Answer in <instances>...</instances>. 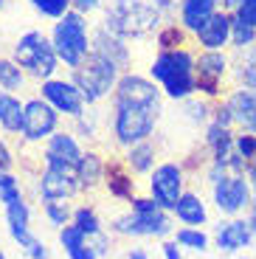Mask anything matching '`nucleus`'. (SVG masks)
Wrapping results in <instances>:
<instances>
[{"mask_svg": "<svg viewBox=\"0 0 256 259\" xmlns=\"http://www.w3.org/2000/svg\"><path fill=\"white\" fill-rule=\"evenodd\" d=\"M110 234L121 240H144V237L169 240L175 234V217L149 194H135L127 211L115 214L110 220Z\"/></svg>", "mask_w": 256, "mask_h": 259, "instance_id": "obj_1", "label": "nucleus"}, {"mask_svg": "<svg viewBox=\"0 0 256 259\" xmlns=\"http://www.w3.org/2000/svg\"><path fill=\"white\" fill-rule=\"evenodd\" d=\"M197 51L189 46L183 48H169V51H158V57L149 65V76L160 84L163 96L172 102H186V99L197 96Z\"/></svg>", "mask_w": 256, "mask_h": 259, "instance_id": "obj_2", "label": "nucleus"}, {"mask_svg": "<svg viewBox=\"0 0 256 259\" xmlns=\"http://www.w3.org/2000/svg\"><path fill=\"white\" fill-rule=\"evenodd\" d=\"M104 9L102 26L121 39H141L160 31V12L152 0H110Z\"/></svg>", "mask_w": 256, "mask_h": 259, "instance_id": "obj_3", "label": "nucleus"}, {"mask_svg": "<svg viewBox=\"0 0 256 259\" xmlns=\"http://www.w3.org/2000/svg\"><path fill=\"white\" fill-rule=\"evenodd\" d=\"M158 104H133V102H113V116H110V133H113L115 147H133L138 141H147L155 136V127L160 121Z\"/></svg>", "mask_w": 256, "mask_h": 259, "instance_id": "obj_4", "label": "nucleus"}, {"mask_svg": "<svg viewBox=\"0 0 256 259\" xmlns=\"http://www.w3.org/2000/svg\"><path fill=\"white\" fill-rule=\"evenodd\" d=\"M9 57H12L14 62L28 73V79L37 82V84L45 82V79H51L54 73H57V68L62 65L57 57V48H54V42H51V34L39 31V28H31V31L20 34V37L14 39Z\"/></svg>", "mask_w": 256, "mask_h": 259, "instance_id": "obj_5", "label": "nucleus"}, {"mask_svg": "<svg viewBox=\"0 0 256 259\" xmlns=\"http://www.w3.org/2000/svg\"><path fill=\"white\" fill-rule=\"evenodd\" d=\"M90 37H93V31L88 26V14L76 12V9H71L65 17L54 20L51 42L57 48V57L65 68H76L79 62L88 59L90 46H93Z\"/></svg>", "mask_w": 256, "mask_h": 259, "instance_id": "obj_6", "label": "nucleus"}, {"mask_svg": "<svg viewBox=\"0 0 256 259\" xmlns=\"http://www.w3.org/2000/svg\"><path fill=\"white\" fill-rule=\"evenodd\" d=\"M121 79V71L115 68L110 59L99 57L90 51L84 62H79L76 68H71V82L79 88V93L84 96L88 104H102L104 99H113L115 84Z\"/></svg>", "mask_w": 256, "mask_h": 259, "instance_id": "obj_7", "label": "nucleus"}, {"mask_svg": "<svg viewBox=\"0 0 256 259\" xmlns=\"http://www.w3.org/2000/svg\"><path fill=\"white\" fill-rule=\"evenodd\" d=\"M194 76H197V96L208 99V102L225 99L228 96L225 79L231 76V57L225 51H200L197 48Z\"/></svg>", "mask_w": 256, "mask_h": 259, "instance_id": "obj_8", "label": "nucleus"}, {"mask_svg": "<svg viewBox=\"0 0 256 259\" xmlns=\"http://www.w3.org/2000/svg\"><path fill=\"white\" fill-rule=\"evenodd\" d=\"M186 183H189V175H186V169L180 161H163L152 169V175L147 178V194L152 197L155 203L172 211L178 206L180 194L186 192Z\"/></svg>", "mask_w": 256, "mask_h": 259, "instance_id": "obj_9", "label": "nucleus"}, {"mask_svg": "<svg viewBox=\"0 0 256 259\" xmlns=\"http://www.w3.org/2000/svg\"><path fill=\"white\" fill-rule=\"evenodd\" d=\"M208 189H211V203L220 217H242L253 203V186L245 175H228Z\"/></svg>", "mask_w": 256, "mask_h": 259, "instance_id": "obj_10", "label": "nucleus"}, {"mask_svg": "<svg viewBox=\"0 0 256 259\" xmlns=\"http://www.w3.org/2000/svg\"><path fill=\"white\" fill-rule=\"evenodd\" d=\"M59 118L62 116H59L39 93L31 99H26V121H23V136H20V141L31 144V147L45 144L59 130Z\"/></svg>", "mask_w": 256, "mask_h": 259, "instance_id": "obj_11", "label": "nucleus"}, {"mask_svg": "<svg viewBox=\"0 0 256 259\" xmlns=\"http://www.w3.org/2000/svg\"><path fill=\"white\" fill-rule=\"evenodd\" d=\"M34 194L42 200H73L82 194V183L76 178V169L65 166H42L34 178Z\"/></svg>", "mask_w": 256, "mask_h": 259, "instance_id": "obj_12", "label": "nucleus"}, {"mask_svg": "<svg viewBox=\"0 0 256 259\" xmlns=\"http://www.w3.org/2000/svg\"><path fill=\"white\" fill-rule=\"evenodd\" d=\"M37 93L51 104L59 116L71 118V121L88 110V102H84V96L79 93V88L71 82V79H57V76L45 79V82L37 84Z\"/></svg>", "mask_w": 256, "mask_h": 259, "instance_id": "obj_13", "label": "nucleus"}, {"mask_svg": "<svg viewBox=\"0 0 256 259\" xmlns=\"http://www.w3.org/2000/svg\"><path fill=\"white\" fill-rule=\"evenodd\" d=\"M39 152H42V166L76 169L79 161H82V155H84V144L79 141V136L73 130H57V133L39 147Z\"/></svg>", "mask_w": 256, "mask_h": 259, "instance_id": "obj_14", "label": "nucleus"}, {"mask_svg": "<svg viewBox=\"0 0 256 259\" xmlns=\"http://www.w3.org/2000/svg\"><path fill=\"white\" fill-rule=\"evenodd\" d=\"M113 102H133V104H158L163 107V91L152 76L127 71L121 73L118 84L113 91Z\"/></svg>", "mask_w": 256, "mask_h": 259, "instance_id": "obj_15", "label": "nucleus"}, {"mask_svg": "<svg viewBox=\"0 0 256 259\" xmlns=\"http://www.w3.org/2000/svg\"><path fill=\"white\" fill-rule=\"evenodd\" d=\"M256 240L248 217H223L220 226L214 228V248L220 253H239L250 248Z\"/></svg>", "mask_w": 256, "mask_h": 259, "instance_id": "obj_16", "label": "nucleus"}, {"mask_svg": "<svg viewBox=\"0 0 256 259\" xmlns=\"http://www.w3.org/2000/svg\"><path fill=\"white\" fill-rule=\"evenodd\" d=\"M231 23H234V12L217 9L194 31V42H197L200 51H225V48H231Z\"/></svg>", "mask_w": 256, "mask_h": 259, "instance_id": "obj_17", "label": "nucleus"}, {"mask_svg": "<svg viewBox=\"0 0 256 259\" xmlns=\"http://www.w3.org/2000/svg\"><path fill=\"white\" fill-rule=\"evenodd\" d=\"M90 51L99 54V57L110 59V62L118 68L121 73L130 71V65H133V54H130V46H127V39L121 37H115L113 31H107L104 26L93 28V37H90Z\"/></svg>", "mask_w": 256, "mask_h": 259, "instance_id": "obj_18", "label": "nucleus"}, {"mask_svg": "<svg viewBox=\"0 0 256 259\" xmlns=\"http://www.w3.org/2000/svg\"><path fill=\"white\" fill-rule=\"evenodd\" d=\"M133 172L127 169V163L121 158H107V169H104V183L102 186L107 189V194L113 200H124L130 203L135 197V181Z\"/></svg>", "mask_w": 256, "mask_h": 259, "instance_id": "obj_19", "label": "nucleus"}, {"mask_svg": "<svg viewBox=\"0 0 256 259\" xmlns=\"http://www.w3.org/2000/svg\"><path fill=\"white\" fill-rule=\"evenodd\" d=\"M234 138H237L234 127H223V124H214V121L205 124L203 147L208 149V161H217L228 166L231 155H234Z\"/></svg>", "mask_w": 256, "mask_h": 259, "instance_id": "obj_20", "label": "nucleus"}, {"mask_svg": "<svg viewBox=\"0 0 256 259\" xmlns=\"http://www.w3.org/2000/svg\"><path fill=\"white\" fill-rule=\"evenodd\" d=\"M172 217L175 223L180 226H192V228H203L208 223V203L203 200V194L194 192V189H186L180 194L178 206L172 208Z\"/></svg>", "mask_w": 256, "mask_h": 259, "instance_id": "obj_21", "label": "nucleus"}, {"mask_svg": "<svg viewBox=\"0 0 256 259\" xmlns=\"http://www.w3.org/2000/svg\"><path fill=\"white\" fill-rule=\"evenodd\" d=\"M225 102H228L231 113H234L237 130L256 133V91H250V88H231Z\"/></svg>", "mask_w": 256, "mask_h": 259, "instance_id": "obj_22", "label": "nucleus"}, {"mask_svg": "<svg viewBox=\"0 0 256 259\" xmlns=\"http://www.w3.org/2000/svg\"><path fill=\"white\" fill-rule=\"evenodd\" d=\"M121 161L127 163V169L133 172L135 178H149L152 175V169L158 166V144H155L152 138L133 144V147L124 149Z\"/></svg>", "mask_w": 256, "mask_h": 259, "instance_id": "obj_23", "label": "nucleus"}, {"mask_svg": "<svg viewBox=\"0 0 256 259\" xmlns=\"http://www.w3.org/2000/svg\"><path fill=\"white\" fill-rule=\"evenodd\" d=\"M104 169H107V158L99 152L96 147H84V155L76 166V178L82 183V192H93L104 183Z\"/></svg>", "mask_w": 256, "mask_h": 259, "instance_id": "obj_24", "label": "nucleus"}, {"mask_svg": "<svg viewBox=\"0 0 256 259\" xmlns=\"http://www.w3.org/2000/svg\"><path fill=\"white\" fill-rule=\"evenodd\" d=\"M23 121H26V102L17 93H6L3 107H0V133L3 136H23Z\"/></svg>", "mask_w": 256, "mask_h": 259, "instance_id": "obj_25", "label": "nucleus"}, {"mask_svg": "<svg viewBox=\"0 0 256 259\" xmlns=\"http://www.w3.org/2000/svg\"><path fill=\"white\" fill-rule=\"evenodd\" d=\"M217 9H220L217 0H180V20L178 23L186 28V31L194 34L205 20L217 12Z\"/></svg>", "mask_w": 256, "mask_h": 259, "instance_id": "obj_26", "label": "nucleus"}, {"mask_svg": "<svg viewBox=\"0 0 256 259\" xmlns=\"http://www.w3.org/2000/svg\"><path fill=\"white\" fill-rule=\"evenodd\" d=\"M231 79H234V88L256 91V46L239 51L237 59H231Z\"/></svg>", "mask_w": 256, "mask_h": 259, "instance_id": "obj_27", "label": "nucleus"}, {"mask_svg": "<svg viewBox=\"0 0 256 259\" xmlns=\"http://www.w3.org/2000/svg\"><path fill=\"white\" fill-rule=\"evenodd\" d=\"M28 82H31L28 73L23 71L12 57H0V88H3V91H6V93H17V96H20V93L28 88Z\"/></svg>", "mask_w": 256, "mask_h": 259, "instance_id": "obj_28", "label": "nucleus"}, {"mask_svg": "<svg viewBox=\"0 0 256 259\" xmlns=\"http://www.w3.org/2000/svg\"><path fill=\"white\" fill-rule=\"evenodd\" d=\"M155 42H158V51L183 48V46H197V42H194V34L186 31L180 23H166V26H160V31L155 34Z\"/></svg>", "mask_w": 256, "mask_h": 259, "instance_id": "obj_29", "label": "nucleus"}, {"mask_svg": "<svg viewBox=\"0 0 256 259\" xmlns=\"http://www.w3.org/2000/svg\"><path fill=\"white\" fill-rule=\"evenodd\" d=\"M172 240L178 242L183 251H197V253H203V251H208V245H211V237L203 231V228H192V226H180V228H175V234H172Z\"/></svg>", "mask_w": 256, "mask_h": 259, "instance_id": "obj_30", "label": "nucleus"}, {"mask_svg": "<svg viewBox=\"0 0 256 259\" xmlns=\"http://www.w3.org/2000/svg\"><path fill=\"white\" fill-rule=\"evenodd\" d=\"M73 226H79L88 237H96V234L104 231V223L99 217L96 206H90V203H82V206H73Z\"/></svg>", "mask_w": 256, "mask_h": 259, "instance_id": "obj_31", "label": "nucleus"}, {"mask_svg": "<svg viewBox=\"0 0 256 259\" xmlns=\"http://www.w3.org/2000/svg\"><path fill=\"white\" fill-rule=\"evenodd\" d=\"M73 133L79 136V141L88 147H96L99 141V110H84L79 118H73Z\"/></svg>", "mask_w": 256, "mask_h": 259, "instance_id": "obj_32", "label": "nucleus"}, {"mask_svg": "<svg viewBox=\"0 0 256 259\" xmlns=\"http://www.w3.org/2000/svg\"><path fill=\"white\" fill-rule=\"evenodd\" d=\"M183 118L192 127H205V124L211 121V102L203 96H192L183 102Z\"/></svg>", "mask_w": 256, "mask_h": 259, "instance_id": "obj_33", "label": "nucleus"}, {"mask_svg": "<svg viewBox=\"0 0 256 259\" xmlns=\"http://www.w3.org/2000/svg\"><path fill=\"white\" fill-rule=\"evenodd\" d=\"M39 206H42L45 220L51 223L57 231H59V228H65L68 223L73 220V206H71V200H42Z\"/></svg>", "mask_w": 256, "mask_h": 259, "instance_id": "obj_34", "label": "nucleus"}, {"mask_svg": "<svg viewBox=\"0 0 256 259\" xmlns=\"http://www.w3.org/2000/svg\"><path fill=\"white\" fill-rule=\"evenodd\" d=\"M253 46H256V28L248 26L245 20H239L234 14V23H231V48L239 54V51H248Z\"/></svg>", "mask_w": 256, "mask_h": 259, "instance_id": "obj_35", "label": "nucleus"}, {"mask_svg": "<svg viewBox=\"0 0 256 259\" xmlns=\"http://www.w3.org/2000/svg\"><path fill=\"white\" fill-rule=\"evenodd\" d=\"M26 3L39 17H48V20H59L73 9V0H26Z\"/></svg>", "mask_w": 256, "mask_h": 259, "instance_id": "obj_36", "label": "nucleus"}, {"mask_svg": "<svg viewBox=\"0 0 256 259\" xmlns=\"http://www.w3.org/2000/svg\"><path fill=\"white\" fill-rule=\"evenodd\" d=\"M84 242H90V237L82 231L79 226H73V223H68L65 228H59V245H62V251H73V248L84 245Z\"/></svg>", "mask_w": 256, "mask_h": 259, "instance_id": "obj_37", "label": "nucleus"}, {"mask_svg": "<svg viewBox=\"0 0 256 259\" xmlns=\"http://www.w3.org/2000/svg\"><path fill=\"white\" fill-rule=\"evenodd\" d=\"M23 197V183L14 172H0V203H9V200H17Z\"/></svg>", "mask_w": 256, "mask_h": 259, "instance_id": "obj_38", "label": "nucleus"}, {"mask_svg": "<svg viewBox=\"0 0 256 259\" xmlns=\"http://www.w3.org/2000/svg\"><path fill=\"white\" fill-rule=\"evenodd\" d=\"M234 152L245 161H256V133L248 130H237V138H234Z\"/></svg>", "mask_w": 256, "mask_h": 259, "instance_id": "obj_39", "label": "nucleus"}, {"mask_svg": "<svg viewBox=\"0 0 256 259\" xmlns=\"http://www.w3.org/2000/svg\"><path fill=\"white\" fill-rule=\"evenodd\" d=\"M234 14H237L239 20H245L248 26H253V28H256V0H242Z\"/></svg>", "mask_w": 256, "mask_h": 259, "instance_id": "obj_40", "label": "nucleus"}, {"mask_svg": "<svg viewBox=\"0 0 256 259\" xmlns=\"http://www.w3.org/2000/svg\"><path fill=\"white\" fill-rule=\"evenodd\" d=\"M12 169H14V152L6 138L0 136V172H12Z\"/></svg>", "mask_w": 256, "mask_h": 259, "instance_id": "obj_41", "label": "nucleus"}, {"mask_svg": "<svg viewBox=\"0 0 256 259\" xmlns=\"http://www.w3.org/2000/svg\"><path fill=\"white\" fill-rule=\"evenodd\" d=\"M90 245L96 248L99 256H107V253H110V245H113V240H110V234H107V231H102V234H96V237H90Z\"/></svg>", "mask_w": 256, "mask_h": 259, "instance_id": "obj_42", "label": "nucleus"}, {"mask_svg": "<svg viewBox=\"0 0 256 259\" xmlns=\"http://www.w3.org/2000/svg\"><path fill=\"white\" fill-rule=\"evenodd\" d=\"M160 253H163V259H183V248L175 240H160Z\"/></svg>", "mask_w": 256, "mask_h": 259, "instance_id": "obj_43", "label": "nucleus"}, {"mask_svg": "<svg viewBox=\"0 0 256 259\" xmlns=\"http://www.w3.org/2000/svg\"><path fill=\"white\" fill-rule=\"evenodd\" d=\"M65 256H68V259H99V253H96V248L90 245V242H84V245H79V248H73V251H68Z\"/></svg>", "mask_w": 256, "mask_h": 259, "instance_id": "obj_44", "label": "nucleus"}, {"mask_svg": "<svg viewBox=\"0 0 256 259\" xmlns=\"http://www.w3.org/2000/svg\"><path fill=\"white\" fill-rule=\"evenodd\" d=\"M73 9L82 14H93L102 9V0H73Z\"/></svg>", "mask_w": 256, "mask_h": 259, "instance_id": "obj_45", "label": "nucleus"}, {"mask_svg": "<svg viewBox=\"0 0 256 259\" xmlns=\"http://www.w3.org/2000/svg\"><path fill=\"white\" fill-rule=\"evenodd\" d=\"M127 259H149V253L144 251V248H138V245H133L127 251Z\"/></svg>", "mask_w": 256, "mask_h": 259, "instance_id": "obj_46", "label": "nucleus"}, {"mask_svg": "<svg viewBox=\"0 0 256 259\" xmlns=\"http://www.w3.org/2000/svg\"><path fill=\"white\" fill-rule=\"evenodd\" d=\"M245 178H248L250 183L256 181V161H248V169H245Z\"/></svg>", "mask_w": 256, "mask_h": 259, "instance_id": "obj_47", "label": "nucleus"}, {"mask_svg": "<svg viewBox=\"0 0 256 259\" xmlns=\"http://www.w3.org/2000/svg\"><path fill=\"white\" fill-rule=\"evenodd\" d=\"M245 217H248V223H250V228H253V234H256V208L250 206L248 208V214H245Z\"/></svg>", "mask_w": 256, "mask_h": 259, "instance_id": "obj_48", "label": "nucleus"}, {"mask_svg": "<svg viewBox=\"0 0 256 259\" xmlns=\"http://www.w3.org/2000/svg\"><path fill=\"white\" fill-rule=\"evenodd\" d=\"M250 186H253V203H250V206H253V208H256V181H253V183H250Z\"/></svg>", "mask_w": 256, "mask_h": 259, "instance_id": "obj_49", "label": "nucleus"}, {"mask_svg": "<svg viewBox=\"0 0 256 259\" xmlns=\"http://www.w3.org/2000/svg\"><path fill=\"white\" fill-rule=\"evenodd\" d=\"M3 99H6V91H3V88H0V107H3Z\"/></svg>", "mask_w": 256, "mask_h": 259, "instance_id": "obj_50", "label": "nucleus"}, {"mask_svg": "<svg viewBox=\"0 0 256 259\" xmlns=\"http://www.w3.org/2000/svg\"><path fill=\"white\" fill-rule=\"evenodd\" d=\"M6 6H9V0H0V12H3Z\"/></svg>", "mask_w": 256, "mask_h": 259, "instance_id": "obj_51", "label": "nucleus"}, {"mask_svg": "<svg viewBox=\"0 0 256 259\" xmlns=\"http://www.w3.org/2000/svg\"><path fill=\"white\" fill-rule=\"evenodd\" d=\"M0 259H9V256H6V253H3V248H0Z\"/></svg>", "mask_w": 256, "mask_h": 259, "instance_id": "obj_52", "label": "nucleus"}, {"mask_svg": "<svg viewBox=\"0 0 256 259\" xmlns=\"http://www.w3.org/2000/svg\"><path fill=\"white\" fill-rule=\"evenodd\" d=\"M239 259H250V256H239Z\"/></svg>", "mask_w": 256, "mask_h": 259, "instance_id": "obj_53", "label": "nucleus"}, {"mask_svg": "<svg viewBox=\"0 0 256 259\" xmlns=\"http://www.w3.org/2000/svg\"><path fill=\"white\" fill-rule=\"evenodd\" d=\"M0 42H3V34H0Z\"/></svg>", "mask_w": 256, "mask_h": 259, "instance_id": "obj_54", "label": "nucleus"}, {"mask_svg": "<svg viewBox=\"0 0 256 259\" xmlns=\"http://www.w3.org/2000/svg\"><path fill=\"white\" fill-rule=\"evenodd\" d=\"M45 259H48V256H45Z\"/></svg>", "mask_w": 256, "mask_h": 259, "instance_id": "obj_55", "label": "nucleus"}]
</instances>
